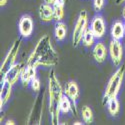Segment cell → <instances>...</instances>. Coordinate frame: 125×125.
I'll return each instance as SVG.
<instances>
[{
    "instance_id": "cell-21",
    "label": "cell",
    "mask_w": 125,
    "mask_h": 125,
    "mask_svg": "<svg viewBox=\"0 0 125 125\" xmlns=\"http://www.w3.org/2000/svg\"><path fill=\"white\" fill-rule=\"evenodd\" d=\"M81 116L82 119L86 124H91L93 122V112L89 106H83L81 109Z\"/></svg>"
},
{
    "instance_id": "cell-25",
    "label": "cell",
    "mask_w": 125,
    "mask_h": 125,
    "mask_svg": "<svg viewBox=\"0 0 125 125\" xmlns=\"http://www.w3.org/2000/svg\"><path fill=\"white\" fill-rule=\"evenodd\" d=\"M66 0H55L53 6H59V7H64Z\"/></svg>"
},
{
    "instance_id": "cell-3",
    "label": "cell",
    "mask_w": 125,
    "mask_h": 125,
    "mask_svg": "<svg viewBox=\"0 0 125 125\" xmlns=\"http://www.w3.org/2000/svg\"><path fill=\"white\" fill-rule=\"evenodd\" d=\"M124 75H125V65L123 64L122 66L118 67V69L114 72V74L110 77L107 83L105 92H104V95H103V100H102L104 105H106L107 102L111 98L117 97L124 79Z\"/></svg>"
},
{
    "instance_id": "cell-31",
    "label": "cell",
    "mask_w": 125,
    "mask_h": 125,
    "mask_svg": "<svg viewBox=\"0 0 125 125\" xmlns=\"http://www.w3.org/2000/svg\"><path fill=\"white\" fill-rule=\"evenodd\" d=\"M82 124V122H80V121H76V122H74V125H81Z\"/></svg>"
},
{
    "instance_id": "cell-5",
    "label": "cell",
    "mask_w": 125,
    "mask_h": 125,
    "mask_svg": "<svg viewBox=\"0 0 125 125\" xmlns=\"http://www.w3.org/2000/svg\"><path fill=\"white\" fill-rule=\"evenodd\" d=\"M88 28V15L85 10H82L79 13V16L76 20V23L73 29V34H72V41L73 45L76 47L82 41L83 34Z\"/></svg>"
},
{
    "instance_id": "cell-12",
    "label": "cell",
    "mask_w": 125,
    "mask_h": 125,
    "mask_svg": "<svg viewBox=\"0 0 125 125\" xmlns=\"http://www.w3.org/2000/svg\"><path fill=\"white\" fill-rule=\"evenodd\" d=\"M36 67L29 64H25V66L23 67L21 76H20V81L24 87L29 86L32 79L36 77Z\"/></svg>"
},
{
    "instance_id": "cell-13",
    "label": "cell",
    "mask_w": 125,
    "mask_h": 125,
    "mask_svg": "<svg viewBox=\"0 0 125 125\" xmlns=\"http://www.w3.org/2000/svg\"><path fill=\"white\" fill-rule=\"evenodd\" d=\"M12 86L13 85L8 81L4 79L1 80V89H0V107H1V109L11 97Z\"/></svg>"
},
{
    "instance_id": "cell-22",
    "label": "cell",
    "mask_w": 125,
    "mask_h": 125,
    "mask_svg": "<svg viewBox=\"0 0 125 125\" xmlns=\"http://www.w3.org/2000/svg\"><path fill=\"white\" fill-rule=\"evenodd\" d=\"M54 8V20L57 22L62 21L64 18V7H59V6H53Z\"/></svg>"
},
{
    "instance_id": "cell-28",
    "label": "cell",
    "mask_w": 125,
    "mask_h": 125,
    "mask_svg": "<svg viewBox=\"0 0 125 125\" xmlns=\"http://www.w3.org/2000/svg\"><path fill=\"white\" fill-rule=\"evenodd\" d=\"M54 1H55V0H44V3H47V4H50V5H53V4H54Z\"/></svg>"
},
{
    "instance_id": "cell-8",
    "label": "cell",
    "mask_w": 125,
    "mask_h": 125,
    "mask_svg": "<svg viewBox=\"0 0 125 125\" xmlns=\"http://www.w3.org/2000/svg\"><path fill=\"white\" fill-rule=\"evenodd\" d=\"M24 66L25 65H24L23 62L15 63L14 65H12L7 70V72L3 75L2 79L8 81L9 83H11L12 85H14L18 80H20V76H21V73H22V70H23Z\"/></svg>"
},
{
    "instance_id": "cell-29",
    "label": "cell",
    "mask_w": 125,
    "mask_h": 125,
    "mask_svg": "<svg viewBox=\"0 0 125 125\" xmlns=\"http://www.w3.org/2000/svg\"><path fill=\"white\" fill-rule=\"evenodd\" d=\"M125 2V0H116L115 1V3L117 4V5H119V4H121V3H124Z\"/></svg>"
},
{
    "instance_id": "cell-1",
    "label": "cell",
    "mask_w": 125,
    "mask_h": 125,
    "mask_svg": "<svg viewBox=\"0 0 125 125\" xmlns=\"http://www.w3.org/2000/svg\"><path fill=\"white\" fill-rule=\"evenodd\" d=\"M58 54L51 44V39L48 35L42 36L39 40L26 61V64L34 67H53L58 64Z\"/></svg>"
},
{
    "instance_id": "cell-19",
    "label": "cell",
    "mask_w": 125,
    "mask_h": 125,
    "mask_svg": "<svg viewBox=\"0 0 125 125\" xmlns=\"http://www.w3.org/2000/svg\"><path fill=\"white\" fill-rule=\"evenodd\" d=\"M60 111L63 114H67L70 111L74 112V108H73V104H72V101L70 100V98L64 93L63 97H62L61 101H60Z\"/></svg>"
},
{
    "instance_id": "cell-11",
    "label": "cell",
    "mask_w": 125,
    "mask_h": 125,
    "mask_svg": "<svg viewBox=\"0 0 125 125\" xmlns=\"http://www.w3.org/2000/svg\"><path fill=\"white\" fill-rule=\"evenodd\" d=\"M90 29L94 33L96 38H102L106 31V25L103 17L100 15H96L93 17L90 23Z\"/></svg>"
},
{
    "instance_id": "cell-7",
    "label": "cell",
    "mask_w": 125,
    "mask_h": 125,
    "mask_svg": "<svg viewBox=\"0 0 125 125\" xmlns=\"http://www.w3.org/2000/svg\"><path fill=\"white\" fill-rule=\"evenodd\" d=\"M108 51H109V55H110L112 63L114 64V66L118 67L121 64L122 58H123V48L120 43V40L112 39L109 43Z\"/></svg>"
},
{
    "instance_id": "cell-17",
    "label": "cell",
    "mask_w": 125,
    "mask_h": 125,
    "mask_svg": "<svg viewBox=\"0 0 125 125\" xmlns=\"http://www.w3.org/2000/svg\"><path fill=\"white\" fill-rule=\"evenodd\" d=\"M54 35L57 41H62L64 40V38L67 35V27L66 24L63 23L62 21H59L56 23L55 25V29H54Z\"/></svg>"
},
{
    "instance_id": "cell-32",
    "label": "cell",
    "mask_w": 125,
    "mask_h": 125,
    "mask_svg": "<svg viewBox=\"0 0 125 125\" xmlns=\"http://www.w3.org/2000/svg\"><path fill=\"white\" fill-rule=\"evenodd\" d=\"M124 32H125V22H124Z\"/></svg>"
},
{
    "instance_id": "cell-4",
    "label": "cell",
    "mask_w": 125,
    "mask_h": 125,
    "mask_svg": "<svg viewBox=\"0 0 125 125\" xmlns=\"http://www.w3.org/2000/svg\"><path fill=\"white\" fill-rule=\"evenodd\" d=\"M21 43H22V40L21 38H17L15 39V41L13 42V44L10 47L9 51L7 52L6 56L4 57L2 63H1V66H0V74L1 75H4L7 70L11 67L12 65H14L16 62V58H17V55L19 53V50H20V47H21Z\"/></svg>"
},
{
    "instance_id": "cell-10",
    "label": "cell",
    "mask_w": 125,
    "mask_h": 125,
    "mask_svg": "<svg viewBox=\"0 0 125 125\" xmlns=\"http://www.w3.org/2000/svg\"><path fill=\"white\" fill-rule=\"evenodd\" d=\"M64 93L72 101L73 108H74L73 114L77 115V106H76V104H77V101L79 99V87L77 85V83L75 81L67 82L66 85H65V88H64Z\"/></svg>"
},
{
    "instance_id": "cell-16",
    "label": "cell",
    "mask_w": 125,
    "mask_h": 125,
    "mask_svg": "<svg viewBox=\"0 0 125 125\" xmlns=\"http://www.w3.org/2000/svg\"><path fill=\"white\" fill-rule=\"evenodd\" d=\"M111 36L112 39H116V40H121L125 36L124 32V23L122 21H115L112 24L111 27Z\"/></svg>"
},
{
    "instance_id": "cell-30",
    "label": "cell",
    "mask_w": 125,
    "mask_h": 125,
    "mask_svg": "<svg viewBox=\"0 0 125 125\" xmlns=\"http://www.w3.org/2000/svg\"><path fill=\"white\" fill-rule=\"evenodd\" d=\"M122 16H123V19L125 20V5H124V7L122 9Z\"/></svg>"
},
{
    "instance_id": "cell-9",
    "label": "cell",
    "mask_w": 125,
    "mask_h": 125,
    "mask_svg": "<svg viewBox=\"0 0 125 125\" xmlns=\"http://www.w3.org/2000/svg\"><path fill=\"white\" fill-rule=\"evenodd\" d=\"M33 27H34L33 19L29 15H23L19 19L18 30L21 37H24V38L29 37L33 32Z\"/></svg>"
},
{
    "instance_id": "cell-23",
    "label": "cell",
    "mask_w": 125,
    "mask_h": 125,
    "mask_svg": "<svg viewBox=\"0 0 125 125\" xmlns=\"http://www.w3.org/2000/svg\"><path fill=\"white\" fill-rule=\"evenodd\" d=\"M30 87H31V89H32L33 91H35V92H39L40 89H41V83H40V80H39L37 77L33 78L32 81H31V83H30Z\"/></svg>"
},
{
    "instance_id": "cell-27",
    "label": "cell",
    "mask_w": 125,
    "mask_h": 125,
    "mask_svg": "<svg viewBox=\"0 0 125 125\" xmlns=\"http://www.w3.org/2000/svg\"><path fill=\"white\" fill-rule=\"evenodd\" d=\"M4 124H5V125H14V124H15V122H14L13 120H7Z\"/></svg>"
},
{
    "instance_id": "cell-24",
    "label": "cell",
    "mask_w": 125,
    "mask_h": 125,
    "mask_svg": "<svg viewBox=\"0 0 125 125\" xmlns=\"http://www.w3.org/2000/svg\"><path fill=\"white\" fill-rule=\"evenodd\" d=\"M104 6V0H93V7L96 12H99Z\"/></svg>"
},
{
    "instance_id": "cell-2",
    "label": "cell",
    "mask_w": 125,
    "mask_h": 125,
    "mask_svg": "<svg viewBox=\"0 0 125 125\" xmlns=\"http://www.w3.org/2000/svg\"><path fill=\"white\" fill-rule=\"evenodd\" d=\"M48 95H49V113L51 123L53 125L59 124L60 115V101L64 95V90L56 76L54 70H50L48 76Z\"/></svg>"
},
{
    "instance_id": "cell-14",
    "label": "cell",
    "mask_w": 125,
    "mask_h": 125,
    "mask_svg": "<svg viewBox=\"0 0 125 125\" xmlns=\"http://www.w3.org/2000/svg\"><path fill=\"white\" fill-rule=\"evenodd\" d=\"M39 17L42 22H50L54 20V8L53 5L42 3L39 6Z\"/></svg>"
},
{
    "instance_id": "cell-15",
    "label": "cell",
    "mask_w": 125,
    "mask_h": 125,
    "mask_svg": "<svg viewBox=\"0 0 125 125\" xmlns=\"http://www.w3.org/2000/svg\"><path fill=\"white\" fill-rule=\"evenodd\" d=\"M108 51L106 49V46L102 42H98L94 45L92 49V56L97 63H103L106 60Z\"/></svg>"
},
{
    "instance_id": "cell-6",
    "label": "cell",
    "mask_w": 125,
    "mask_h": 125,
    "mask_svg": "<svg viewBox=\"0 0 125 125\" xmlns=\"http://www.w3.org/2000/svg\"><path fill=\"white\" fill-rule=\"evenodd\" d=\"M45 93L42 92L36 97V100L33 104L32 108L29 112V116L27 119V124H41L42 119V112H43V103H44Z\"/></svg>"
},
{
    "instance_id": "cell-18",
    "label": "cell",
    "mask_w": 125,
    "mask_h": 125,
    "mask_svg": "<svg viewBox=\"0 0 125 125\" xmlns=\"http://www.w3.org/2000/svg\"><path fill=\"white\" fill-rule=\"evenodd\" d=\"M106 105H107V110H108V112H109V114L111 116L115 117L119 114V112H120V104H119V101H118L117 97L111 98L107 102Z\"/></svg>"
},
{
    "instance_id": "cell-26",
    "label": "cell",
    "mask_w": 125,
    "mask_h": 125,
    "mask_svg": "<svg viewBox=\"0 0 125 125\" xmlns=\"http://www.w3.org/2000/svg\"><path fill=\"white\" fill-rule=\"evenodd\" d=\"M7 1H8V0H0V6H1V7L5 6L7 4Z\"/></svg>"
},
{
    "instance_id": "cell-20",
    "label": "cell",
    "mask_w": 125,
    "mask_h": 125,
    "mask_svg": "<svg viewBox=\"0 0 125 125\" xmlns=\"http://www.w3.org/2000/svg\"><path fill=\"white\" fill-rule=\"evenodd\" d=\"M95 39L96 37L94 33L92 32V30L90 28H87V30L85 31V33L83 34V37H82V44L85 47H91L94 44Z\"/></svg>"
}]
</instances>
